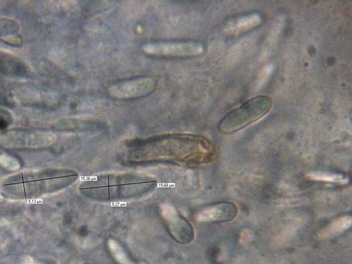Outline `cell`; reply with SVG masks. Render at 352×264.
Returning a JSON list of instances; mask_svg holds the SVG:
<instances>
[{
	"label": "cell",
	"mask_w": 352,
	"mask_h": 264,
	"mask_svg": "<svg viewBox=\"0 0 352 264\" xmlns=\"http://www.w3.org/2000/svg\"><path fill=\"white\" fill-rule=\"evenodd\" d=\"M272 107V101L267 96L250 98L227 113L219 122V129L224 134L232 133L261 120Z\"/></svg>",
	"instance_id": "6da1fadb"
},
{
	"label": "cell",
	"mask_w": 352,
	"mask_h": 264,
	"mask_svg": "<svg viewBox=\"0 0 352 264\" xmlns=\"http://www.w3.org/2000/svg\"><path fill=\"white\" fill-rule=\"evenodd\" d=\"M143 51L152 56L186 58L200 55L204 46L192 41H161L145 44Z\"/></svg>",
	"instance_id": "7a4b0ae2"
},
{
	"label": "cell",
	"mask_w": 352,
	"mask_h": 264,
	"mask_svg": "<svg viewBox=\"0 0 352 264\" xmlns=\"http://www.w3.org/2000/svg\"><path fill=\"white\" fill-rule=\"evenodd\" d=\"M156 82L151 77H135L118 81L108 88L109 95L116 99H133L151 94Z\"/></svg>",
	"instance_id": "3957f363"
},
{
	"label": "cell",
	"mask_w": 352,
	"mask_h": 264,
	"mask_svg": "<svg viewBox=\"0 0 352 264\" xmlns=\"http://www.w3.org/2000/svg\"><path fill=\"white\" fill-rule=\"evenodd\" d=\"M163 217L166 220L174 237L182 243L190 242L193 238V230L190 225L178 215L175 208L170 204L161 206Z\"/></svg>",
	"instance_id": "277c9868"
},
{
	"label": "cell",
	"mask_w": 352,
	"mask_h": 264,
	"mask_svg": "<svg viewBox=\"0 0 352 264\" xmlns=\"http://www.w3.org/2000/svg\"><path fill=\"white\" fill-rule=\"evenodd\" d=\"M237 214L236 206L230 201H221L202 208L196 219L201 222H228Z\"/></svg>",
	"instance_id": "5b68a950"
},
{
	"label": "cell",
	"mask_w": 352,
	"mask_h": 264,
	"mask_svg": "<svg viewBox=\"0 0 352 264\" xmlns=\"http://www.w3.org/2000/svg\"><path fill=\"white\" fill-rule=\"evenodd\" d=\"M351 222L350 215L339 217L323 228L320 232V236L324 238L336 236L350 228Z\"/></svg>",
	"instance_id": "8992f818"
},
{
	"label": "cell",
	"mask_w": 352,
	"mask_h": 264,
	"mask_svg": "<svg viewBox=\"0 0 352 264\" xmlns=\"http://www.w3.org/2000/svg\"><path fill=\"white\" fill-rule=\"evenodd\" d=\"M307 177L311 180L339 184H345L349 182L348 177L345 175L326 172H312L307 175Z\"/></svg>",
	"instance_id": "52a82bcc"
},
{
	"label": "cell",
	"mask_w": 352,
	"mask_h": 264,
	"mask_svg": "<svg viewBox=\"0 0 352 264\" xmlns=\"http://www.w3.org/2000/svg\"><path fill=\"white\" fill-rule=\"evenodd\" d=\"M108 246L111 255L118 264H134L122 247L116 241L113 239L109 240Z\"/></svg>",
	"instance_id": "ba28073f"
},
{
	"label": "cell",
	"mask_w": 352,
	"mask_h": 264,
	"mask_svg": "<svg viewBox=\"0 0 352 264\" xmlns=\"http://www.w3.org/2000/svg\"><path fill=\"white\" fill-rule=\"evenodd\" d=\"M19 30L18 24L13 20L0 18V36L16 33Z\"/></svg>",
	"instance_id": "9c48e42d"
},
{
	"label": "cell",
	"mask_w": 352,
	"mask_h": 264,
	"mask_svg": "<svg viewBox=\"0 0 352 264\" xmlns=\"http://www.w3.org/2000/svg\"><path fill=\"white\" fill-rule=\"evenodd\" d=\"M261 21V17L258 14H252L242 18L236 23L238 29H246L252 26L256 25Z\"/></svg>",
	"instance_id": "30bf717a"
},
{
	"label": "cell",
	"mask_w": 352,
	"mask_h": 264,
	"mask_svg": "<svg viewBox=\"0 0 352 264\" xmlns=\"http://www.w3.org/2000/svg\"><path fill=\"white\" fill-rule=\"evenodd\" d=\"M11 114L5 111L0 109V129H6L12 120Z\"/></svg>",
	"instance_id": "8fae6325"
},
{
	"label": "cell",
	"mask_w": 352,
	"mask_h": 264,
	"mask_svg": "<svg viewBox=\"0 0 352 264\" xmlns=\"http://www.w3.org/2000/svg\"></svg>",
	"instance_id": "7c38bea8"
}]
</instances>
